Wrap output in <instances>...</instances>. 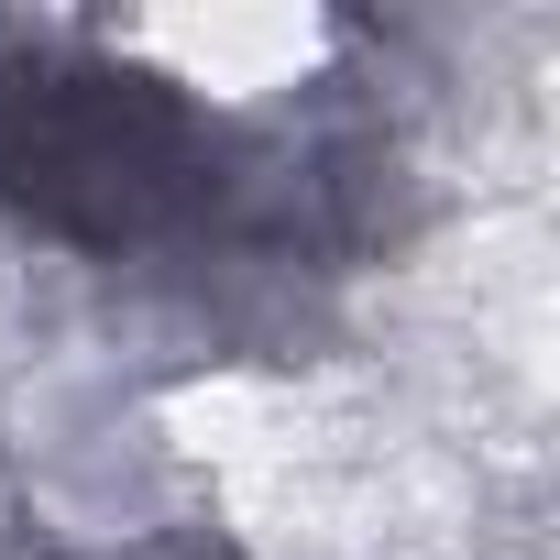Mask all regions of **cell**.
Returning a JSON list of instances; mask_svg holds the SVG:
<instances>
[{"label":"cell","instance_id":"cell-1","mask_svg":"<svg viewBox=\"0 0 560 560\" xmlns=\"http://www.w3.org/2000/svg\"><path fill=\"white\" fill-rule=\"evenodd\" d=\"M220 187V143L165 78L100 56L0 67V209H23L34 231L78 253H132L187 231Z\"/></svg>","mask_w":560,"mask_h":560}]
</instances>
